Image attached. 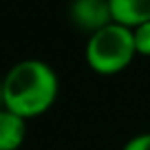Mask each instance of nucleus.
I'll use <instances>...</instances> for the list:
<instances>
[{
	"instance_id": "423d86ee",
	"label": "nucleus",
	"mask_w": 150,
	"mask_h": 150,
	"mask_svg": "<svg viewBox=\"0 0 150 150\" xmlns=\"http://www.w3.org/2000/svg\"><path fill=\"white\" fill-rule=\"evenodd\" d=\"M132 35H135L137 55L150 57V22H144V24H139V27H135L132 29Z\"/></svg>"
},
{
	"instance_id": "6e6552de",
	"label": "nucleus",
	"mask_w": 150,
	"mask_h": 150,
	"mask_svg": "<svg viewBox=\"0 0 150 150\" xmlns=\"http://www.w3.org/2000/svg\"><path fill=\"white\" fill-rule=\"evenodd\" d=\"M0 108H5V104H2V77H0Z\"/></svg>"
},
{
	"instance_id": "39448f33",
	"label": "nucleus",
	"mask_w": 150,
	"mask_h": 150,
	"mask_svg": "<svg viewBox=\"0 0 150 150\" xmlns=\"http://www.w3.org/2000/svg\"><path fill=\"white\" fill-rule=\"evenodd\" d=\"M27 139V119L0 108V150H20Z\"/></svg>"
},
{
	"instance_id": "0eeeda50",
	"label": "nucleus",
	"mask_w": 150,
	"mask_h": 150,
	"mask_svg": "<svg viewBox=\"0 0 150 150\" xmlns=\"http://www.w3.org/2000/svg\"><path fill=\"white\" fill-rule=\"evenodd\" d=\"M122 150H150V132H139V135L130 137Z\"/></svg>"
},
{
	"instance_id": "20e7f679",
	"label": "nucleus",
	"mask_w": 150,
	"mask_h": 150,
	"mask_svg": "<svg viewBox=\"0 0 150 150\" xmlns=\"http://www.w3.org/2000/svg\"><path fill=\"white\" fill-rule=\"evenodd\" d=\"M110 2L112 22L135 29L150 22V0H108Z\"/></svg>"
},
{
	"instance_id": "7ed1b4c3",
	"label": "nucleus",
	"mask_w": 150,
	"mask_h": 150,
	"mask_svg": "<svg viewBox=\"0 0 150 150\" xmlns=\"http://www.w3.org/2000/svg\"><path fill=\"white\" fill-rule=\"evenodd\" d=\"M69 20L80 31L93 35L95 31H99V29L112 22L110 2L108 0H71Z\"/></svg>"
},
{
	"instance_id": "f257e3e1",
	"label": "nucleus",
	"mask_w": 150,
	"mask_h": 150,
	"mask_svg": "<svg viewBox=\"0 0 150 150\" xmlns=\"http://www.w3.org/2000/svg\"><path fill=\"white\" fill-rule=\"evenodd\" d=\"M60 80L42 60H20L2 77V104L22 119H35L55 104Z\"/></svg>"
},
{
	"instance_id": "f03ea898",
	"label": "nucleus",
	"mask_w": 150,
	"mask_h": 150,
	"mask_svg": "<svg viewBox=\"0 0 150 150\" xmlns=\"http://www.w3.org/2000/svg\"><path fill=\"white\" fill-rule=\"evenodd\" d=\"M84 57L88 69L97 75H104V77L126 71L130 62L137 57L132 29L117 22L106 24L104 29L88 35Z\"/></svg>"
}]
</instances>
